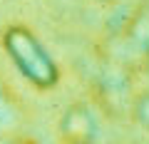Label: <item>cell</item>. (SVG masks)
<instances>
[{
	"label": "cell",
	"mask_w": 149,
	"mask_h": 144,
	"mask_svg": "<svg viewBox=\"0 0 149 144\" xmlns=\"http://www.w3.org/2000/svg\"><path fill=\"white\" fill-rule=\"evenodd\" d=\"M132 117L142 129L149 132V90H142L132 102Z\"/></svg>",
	"instance_id": "3"
},
{
	"label": "cell",
	"mask_w": 149,
	"mask_h": 144,
	"mask_svg": "<svg viewBox=\"0 0 149 144\" xmlns=\"http://www.w3.org/2000/svg\"><path fill=\"white\" fill-rule=\"evenodd\" d=\"M60 132H62L65 144H95L97 122H95L92 109L87 104H82V102L70 104L67 112L62 114Z\"/></svg>",
	"instance_id": "2"
},
{
	"label": "cell",
	"mask_w": 149,
	"mask_h": 144,
	"mask_svg": "<svg viewBox=\"0 0 149 144\" xmlns=\"http://www.w3.org/2000/svg\"><path fill=\"white\" fill-rule=\"evenodd\" d=\"M95 3H112V0H95Z\"/></svg>",
	"instance_id": "4"
},
{
	"label": "cell",
	"mask_w": 149,
	"mask_h": 144,
	"mask_svg": "<svg viewBox=\"0 0 149 144\" xmlns=\"http://www.w3.org/2000/svg\"><path fill=\"white\" fill-rule=\"evenodd\" d=\"M5 50L10 52L13 62L20 67V72L32 82L35 87L50 90L52 85H57L60 80V70L52 62L45 47L40 45V40L32 35L30 27L25 25H10L3 35Z\"/></svg>",
	"instance_id": "1"
}]
</instances>
